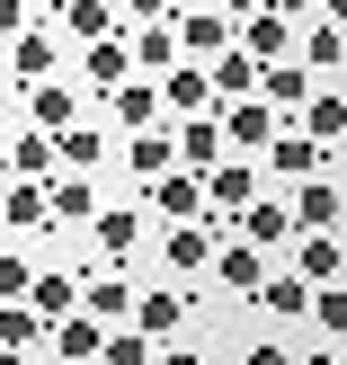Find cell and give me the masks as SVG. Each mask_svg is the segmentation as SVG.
<instances>
[{
    "label": "cell",
    "instance_id": "d6986e66",
    "mask_svg": "<svg viewBox=\"0 0 347 365\" xmlns=\"http://www.w3.org/2000/svg\"><path fill=\"white\" fill-rule=\"evenodd\" d=\"M294 277L303 285H338L347 277V241L338 232H294Z\"/></svg>",
    "mask_w": 347,
    "mask_h": 365
},
{
    "label": "cell",
    "instance_id": "603a6c76",
    "mask_svg": "<svg viewBox=\"0 0 347 365\" xmlns=\"http://www.w3.org/2000/svg\"><path fill=\"white\" fill-rule=\"evenodd\" d=\"M45 348L63 356V365H98V348H107V321H89V312H63L45 330Z\"/></svg>",
    "mask_w": 347,
    "mask_h": 365
},
{
    "label": "cell",
    "instance_id": "9a60e30c",
    "mask_svg": "<svg viewBox=\"0 0 347 365\" xmlns=\"http://www.w3.org/2000/svg\"><path fill=\"white\" fill-rule=\"evenodd\" d=\"M107 125L116 134H143V125H170V107H160V81H125V89H107Z\"/></svg>",
    "mask_w": 347,
    "mask_h": 365
},
{
    "label": "cell",
    "instance_id": "3957f363",
    "mask_svg": "<svg viewBox=\"0 0 347 365\" xmlns=\"http://www.w3.org/2000/svg\"><path fill=\"white\" fill-rule=\"evenodd\" d=\"M45 81H63V36L53 27L9 36V98H27V89H45Z\"/></svg>",
    "mask_w": 347,
    "mask_h": 365
},
{
    "label": "cell",
    "instance_id": "ee69618b",
    "mask_svg": "<svg viewBox=\"0 0 347 365\" xmlns=\"http://www.w3.org/2000/svg\"><path fill=\"white\" fill-rule=\"evenodd\" d=\"M294 365H347L338 348H294Z\"/></svg>",
    "mask_w": 347,
    "mask_h": 365
},
{
    "label": "cell",
    "instance_id": "5b68a950",
    "mask_svg": "<svg viewBox=\"0 0 347 365\" xmlns=\"http://www.w3.org/2000/svg\"><path fill=\"white\" fill-rule=\"evenodd\" d=\"M107 160H116V125H63V134H53V170H71V178H98Z\"/></svg>",
    "mask_w": 347,
    "mask_h": 365
},
{
    "label": "cell",
    "instance_id": "e0dca14e",
    "mask_svg": "<svg viewBox=\"0 0 347 365\" xmlns=\"http://www.w3.org/2000/svg\"><path fill=\"white\" fill-rule=\"evenodd\" d=\"M267 267H276V259H267V250H249L241 232H232V241L214 250V267H205V277L223 285V294H259V277H267Z\"/></svg>",
    "mask_w": 347,
    "mask_h": 365
},
{
    "label": "cell",
    "instance_id": "f546056e",
    "mask_svg": "<svg viewBox=\"0 0 347 365\" xmlns=\"http://www.w3.org/2000/svg\"><path fill=\"white\" fill-rule=\"evenodd\" d=\"M0 170H9V178H53V134H45V125H18L9 152H0Z\"/></svg>",
    "mask_w": 347,
    "mask_h": 365
},
{
    "label": "cell",
    "instance_id": "b9f144b4",
    "mask_svg": "<svg viewBox=\"0 0 347 365\" xmlns=\"http://www.w3.org/2000/svg\"><path fill=\"white\" fill-rule=\"evenodd\" d=\"M152 365H205V356H196V348H170V339H160V348H152Z\"/></svg>",
    "mask_w": 347,
    "mask_h": 365
},
{
    "label": "cell",
    "instance_id": "9c48e42d",
    "mask_svg": "<svg viewBox=\"0 0 347 365\" xmlns=\"http://www.w3.org/2000/svg\"><path fill=\"white\" fill-rule=\"evenodd\" d=\"M143 214H152V223H205V178L196 170L152 178V187H143Z\"/></svg>",
    "mask_w": 347,
    "mask_h": 365
},
{
    "label": "cell",
    "instance_id": "8d00e7d4",
    "mask_svg": "<svg viewBox=\"0 0 347 365\" xmlns=\"http://www.w3.org/2000/svg\"><path fill=\"white\" fill-rule=\"evenodd\" d=\"M98 365H152V339H143L134 321H116V330H107V348H98Z\"/></svg>",
    "mask_w": 347,
    "mask_h": 365
},
{
    "label": "cell",
    "instance_id": "1f68e13d",
    "mask_svg": "<svg viewBox=\"0 0 347 365\" xmlns=\"http://www.w3.org/2000/svg\"><path fill=\"white\" fill-rule=\"evenodd\" d=\"M0 223L9 232H45L53 214H45V178H9V187H0Z\"/></svg>",
    "mask_w": 347,
    "mask_h": 365
},
{
    "label": "cell",
    "instance_id": "7dc6e473",
    "mask_svg": "<svg viewBox=\"0 0 347 365\" xmlns=\"http://www.w3.org/2000/svg\"><path fill=\"white\" fill-rule=\"evenodd\" d=\"M0 365H36V356H27V348H0Z\"/></svg>",
    "mask_w": 347,
    "mask_h": 365
},
{
    "label": "cell",
    "instance_id": "f1b7e54d",
    "mask_svg": "<svg viewBox=\"0 0 347 365\" xmlns=\"http://www.w3.org/2000/svg\"><path fill=\"white\" fill-rule=\"evenodd\" d=\"M205 81H214V107H232V98H259V63H249L241 45H223L205 63Z\"/></svg>",
    "mask_w": 347,
    "mask_h": 365
},
{
    "label": "cell",
    "instance_id": "d590c367",
    "mask_svg": "<svg viewBox=\"0 0 347 365\" xmlns=\"http://www.w3.org/2000/svg\"><path fill=\"white\" fill-rule=\"evenodd\" d=\"M303 330H330V339H347V277L338 285H312V321Z\"/></svg>",
    "mask_w": 347,
    "mask_h": 365
},
{
    "label": "cell",
    "instance_id": "8992f818",
    "mask_svg": "<svg viewBox=\"0 0 347 365\" xmlns=\"http://www.w3.org/2000/svg\"><path fill=\"white\" fill-rule=\"evenodd\" d=\"M116 160H125V178H134V187L170 178V170H178V125H143V134H125Z\"/></svg>",
    "mask_w": 347,
    "mask_h": 365
},
{
    "label": "cell",
    "instance_id": "6da1fadb",
    "mask_svg": "<svg viewBox=\"0 0 347 365\" xmlns=\"http://www.w3.org/2000/svg\"><path fill=\"white\" fill-rule=\"evenodd\" d=\"M259 196H267V178H259V160H241V152H223V160H214V170H205V223H214V232H223V241H232V223H241V214L259 205Z\"/></svg>",
    "mask_w": 347,
    "mask_h": 365
},
{
    "label": "cell",
    "instance_id": "7bdbcfd3",
    "mask_svg": "<svg viewBox=\"0 0 347 365\" xmlns=\"http://www.w3.org/2000/svg\"><path fill=\"white\" fill-rule=\"evenodd\" d=\"M214 9H223V18H232V27H241V18H259V9H267V0H214Z\"/></svg>",
    "mask_w": 347,
    "mask_h": 365
},
{
    "label": "cell",
    "instance_id": "ffe728a7",
    "mask_svg": "<svg viewBox=\"0 0 347 365\" xmlns=\"http://www.w3.org/2000/svg\"><path fill=\"white\" fill-rule=\"evenodd\" d=\"M125 18H116V0H63L53 9V36L63 45H98V36H116Z\"/></svg>",
    "mask_w": 347,
    "mask_h": 365
},
{
    "label": "cell",
    "instance_id": "f6af8a7d",
    "mask_svg": "<svg viewBox=\"0 0 347 365\" xmlns=\"http://www.w3.org/2000/svg\"><path fill=\"white\" fill-rule=\"evenodd\" d=\"M267 9H276V18H312L321 0H267Z\"/></svg>",
    "mask_w": 347,
    "mask_h": 365
},
{
    "label": "cell",
    "instance_id": "f907efd6",
    "mask_svg": "<svg viewBox=\"0 0 347 365\" xmlns=\"http://www.w3.org/2000/svg\"><path fill=\"white\" fill-rule=\"evenodd\" d=\"M0 107H9V71H0Z\"/></svg>",
    "mask_w": 347,
    "mask_h": 365
},
{
    "label": "cell",
    "instance_id": "74e56055",
    "mask_svg": "<svg viewBox=\"0 0 347 365\" xmlns=\"http://www.w3.org/2000/svg\"><path fill=\"white\" fill-rule=\"evenodd\" d=\"M36 285V259H18V250H0V303H27Z\"/></svg>",
    "mask_w": 347,
    "mask_h": 365
},
{
    "label": "cell",
    "instance_id": "681fc988",
    "mask_svg": "<svg viewBox=\"0 0 347 365\" xmlns=\"http://www.w3.org/2000/svg\"><path fill=\"white\" fill-rule=\"evenodd\" d=\"M330 81H338V98H347V63H338V71H330Z\"/></svg>",
    "mask_w": 347,
    "mask_h": 365
},
{
    "label": "cell",
    "instance_id": "db71d44e",
    "mask_svg": "<svg viewBox=\"0 0 347 365\" xmlns=\"http://www.w3.org/2000/svg\"><path fill=\"white\" fill-rule=\"evenodd\" d=\"M338 152H347V143H338Z\"/></svg>",
    "mask_w": 347,
    "mask_h": 365
},
{
    "label": "cell",
    "instance_id": "2e32d148",
    "mask_svg": "<svg viewBox=\"0 0 347 365\" xmlns=\"http://www.w3.org/2000/svg\"><path fill=\"white\" fill-rule=\"evenodd\" d=\"M45 214H53V232H89V223H98V187L71 178V170H53L45 178Z\"/></svg>",
    "mask_w": 347,
    "mask_h": 365
},
{
    "label": "cell",
    "instance_id": "4dcf8cb0",
    "mask_svg": "<svg viewBox=\"0 0 347 365\" xmlns=\"http://www.w3.org/2000/svg\"><path fill=\"white\" fill-rule=\"evenodd\" d=\"M27 303L45 321H63V312H81V267H36V285H27Z\"/></svg>",
    "mask_w": 347,
    "mask_h": 365
},
{
    "label": "cell",
    "instance_id": "83f0119b",
    "mask_svg": "<svg viewBox=\"0 0 347 365\" xmlns=\"http://www.w3.org/2000/svg\"><path fill=\"white\" fill-rule=\"evenodd\" d=\"M214 160H223V116H178V170L205 178Z\"/></svg>",
    "mask_w": 347,
    "mask_h": 365
},
{
    "label": "cell",
    "instance_id": "4316f807",
    "mask_svg": "<svg viewBox=\"0 0 347 365\" xmlns=\"http://www.w3.org/2000/svg\"><path fill=\"white\" fill-rule=\"evenodd\" d=\"M294 63L312 71V81H330V71L347 63V27H330V18H312V27L294 36Z\"/></svg>",
    "mask_w": 347,
    "mask_h": 365
},
{
    "label": "cell",
    "instance_id": "ab89813d",
    "mask_svg": "<svg viewBox=\"0 0 347 365\" xmlns=\"http://www.w3.org/2000/svg\"><path fill=\"white\" fill-rule=\"evenodd\" d=\"M241 365H294V339H249Z\"/></svg>",
    "mask_w": 347,
    "mask_h": 365
},
{
    "label": "cell",
    "instance_id": "44dd1931",
    "mask_svg": "<svg viewBox=\"0 0 347 365\" xmlns=\"http://www.w3.org/2000/svg\"><path fill=\"white\" fill-rule=\"evenodd\" d=\"M232 232H241L249 250H267V259H276V250H294V214H285V196H259V205H249Z\"/></svg>",
    "mask_w": 347,
    "mask_h": 365
},
{
    "label": "cell",
    "instance_id": "d4e9b609",
    "mask_svg": "<svg viewBox=\"0 0 347 365\" xmlns=\"http://www.w3.org/2000/svg\"><path fill=\"white\" fill-rule=\"evenodd\" d=\"M125 45H134V81H170V71L187 63L170 27H125Z\"/></svg>",
    "mask_w": 347,
    "mask_h": 365
},
{
    "label": "cell",
    "instance_id": "c3c4849f",
    "mask_svg": "<svg viewBox=\"0 0 347 365\" xmlns=\"http://www.w3.org/2000/svg\"><path fill=\"white\" fill-rule=\"evenodd\" d=\"M9 134H18V116H0V152H9Z\"/></svg>",
    "mask_w": 347,
    "mask_h": 365
},
{
    "label": "cell",
    "instance_id": "8fae6325",
    "mask_svg": "<svg viewBox=\"0 0 347 365\" xmlns=\"http://www.w3.org/2000/svg\"><path fill=\"white\" fill-rule=\"evenodd\" d=\"M170 36H178V53H187V63H214L223 45H241V27H232L214 0H205V9H178V18H170Z\"/></svg>",
    "mask_w": 347,
    "mask_h": 365
},
{
    "label": "cell",
    "instance_id": "d6a6232c",
    "mask_svg": "<svg viewBox=\"0 0 347 365\" xmlns=\"http://www.w3.org/2000/svg\"><path fill=\"white\" fill-rule=\"evenodd\" d=\"M27 125H45V134L81 125V89H71V81H45V89H27Z\"/></svg>",
    "mask_w": 347,
    "mask_h": 365
},
{
    "label": "cell",
    "instance_id": "e575fe53",
    "mask_svg": "<svg viewBox=\"0 0 347 365\" xmlns=\"http://www.w3.org/2000/svg\"><path fill=\"white\" fill-rule=\"evenodd\" d=\"M45 330H53V321L36 312V303H0V348H27V356H36V348H45Z\"/></svg>",
    "mask_w": 347,
    "mask_h": 365
},
{
    "label": "cell",
    "instance_id": "ba28073f",
    "mask_svg": "<svg viewBox=\"0 0 347 365\" xmlns=\"http://www.w3.org/2000/svg\"><path fill=\"white\" fill-rule=\"evenodd\" d=\"M143 232H152V214H143V205H98V223H89L98 267H125V259L143 250Z\"/></svg>",
    "mask_w": 347,
    "mask_h": 365
},
{
    "label": "cell",
    "instance_id": "836d02e7",
    "mask_svg": "<svg viewBox=\"0 0 347 365\" xmlns=\"http://www.w3.org/2000/svg\"><path fill=\"white\" fill-rule=\"evenodd\" d=\"M294 125H303V134H312V143H330V152H338V143H347V98H338V89H312Z\"/></svg>",
    "mask_w": 347,
    "mask_h": 365
},
{
    "label": "cell",
    "instance_id": "f5cc1de1",
    "mask_svg": "<svg viewBox=\"0 0 347 365\" xmlns=\"http://www.w3.org/2000/svg\"><path fill=\"white\" fill-rule=\"evenodd\" d=\"M0 187H9V178H0Z\"/></svg>",
    "mask_w": 347,
    "mask_h": 365
},
{
    "label": "cell",
    "instance_id": "7402d4cb",
    "mask_svg": "<svg viewBox=\"0 0 347 365\" xmlns=\"http://www.w3.org/2000/svg\"><path fill=\"white\" fill-rule=\"evenodd\" d=\"M312 89H321V81H312V71H303V63H259V98L276 107L285 125L303 116V98H312Z\"/></svg>",
    "mask_w": 347,
    "mask_h": 365
},
{
    "label": "cell",
    "instance_id": "52a82bcc",
    "mask_svg": "<svg viewBox=\"0 0 347 365\" xmlns=\"http://www.w3.org/2000/svg\"><path fill=\"white\" fill-rule=\"evenodd\" d=\"M214 116H223V152H241V160H259L267 143H276V125H285L267 98H232V107H214Z\"/></svg>",
    "mask_w": 347,
    "mask_h": 365
},
{
    "label": "cell",
    "instance_id": "30bf717a",
    "mask_svg": "<svg viewBox=\"0 0 347 365\" xmlns=\"http://www.w3.org/2000/svg\"><path fill=\"white\" fill-rule=\"evenodd\" d=\"M214 250H223L214 223H160V267H170V277H205Z\"/></svg>",
    "mask_w": 347,
    "mask_h": 365
},
{
    "label": "cell",
    "instance_id": "7a4b0ae2",
    "mask_svg": "<svg viewBox=\"0 0 347 365\" xmlns=\"http://www.w3.org/2000/svg\"><path fill=\"white\" fill-rule=\"evenodd\" d=\"M330 170V143H312L303 125H276V143L259 152V178L267 187H294V178H321Z\"/></svg>",
    "mask_w": 347,
    "mask_h": 365
},
{
    "label": "cell",
    "instance_id": "ac0fdd59",
    "mask_svg": "<svg viewBox=\"0 0 347 365\" xmlns=\"http://www.w3.org/2000/svg\"><path fill=\"white\" fill-rule=\"evenodd\" d=\"M249 303H259L267 321H294V330L312 321V285H303L294 267H267V277H259V294H249Z\"/></svg>",
    "mask_w": 347,
    "mask_h": 365
},
{
    "label": "cell",
    "instance_id": "bcb514c9",
    "mask_svg": "<svg viewBox=\"0 0 347 365\" xmlns=\"http://www.w3.org/2000/svg\"><path fill=\"white\" fill-rule=\"evenodd\" d=\"M321 18H330V27H347V0H321Z\"/></svg>",
    "mask_w": 347,
    "mask_h": 365
},
{
    "label": "cell",
    "instance_id": "7c38bea8",
    "mask_svg": "<svg viewBox=\"0 0 347 365\" xmlns=\"http://www.w3.org/2000/svg\"><path fill=\"white\" fill-rule=\"evenodd\" d=\"M125 81H134V45H125V27L98 36V45H81V98H107V89H125Z\"/></svg>",
    "mask_w": 347,
    "mask_h": 365
},
{
    "label": "cell",
    "instance_id": "60d3db41",
    "mask_svg": "<svg viewBox=\"0 0 347 365\" xmlns=\"http://www.w3.org/2000/svg\"><path fill=\"white\" fill-rule=\"evenodd\" d=\"M36 27V0H0V36H27Z\"/></svg>",
    "mask_w": 347,
    "mask_h": 365
},
{
    "label": "cell",
    "instance_id": "5bb4252c",
    "mask_svg": "<svg viewBox=\"0 0 347 365\" xmlns=\"http://www.w3.org/2000/svg\"><path fill=\"white\" fill-rule=\"evenodd\" d=\"M81 312L107 321V330L134 321V277H125V267H81Z\"/></svg>",
    "mask_w": 347,
    "mask_h": 365
},
{
    "label": "cell",
    "instance_id": "f35d334b",
    "mask_svg": "<svg viewBox=\"0 0 347 365\" xmlns=\"http://www.w3.org/2000/svg\"><path fill=\"white\" fill-rule=\"evenodd\" d=\"M116 18H125V27H170L178 0H116Z\"/></svg>",
    "mask_w": 347,
    "mask_h": 365
},
{
    "label": "cell",
    "instance_id": "4fadbf2b",
    "mask_svg": "<svg viewBox=\"0 0 347 365\" xmlns=\"http://www.w3.org/2000/svg\"><path fill=\"white\" fill-rule=\"evenodd\" d=\"M187 321H196V294H178V285H143V294H134V330L152 339V348H160V339H178Z\"/></svg>",
    "mask_w": 347,
    "mask_h": 365
},
{
    "label": "cell",
    "instance_id": "277c9868",
    "mask_svg": "<svg viewBox=\"0 0 347 365\" xmlns=\"http://www.w3.org/2000/svg\"><path fill=\"white\" fill-rule=\"evenodd\" d=\"M285 214H294V232H338V214H347V178H338V170L294 178V187H285Z\"/></svg>",
    "mask_w": 347,
    "mask_h": 365
},
{
    "label": "cell",
    "instance_id": "816d5d0a",
    "mask_svg": "<svg viewBox=\"0 0 347 365\" xmlns=\"http://www.w3.org/2000/svg\"><path fill=\"white\" fill-rule=\"evenodd\" d=\"M338 241H347V214H338Z\"/></svg>",
    "mask_w": 347,
    "mask_h": 365
},
{
    "label": "cell",
    "instance_id": "cb8c5ba5",
    "mask_svg": "<svg viewBox=\"0 0 347 365\" xmlns=\"http://www.w3.org/2000/svg\"><path fill=\"white\" fill-rule=\"evenodd\" d=\"M241 53L249 63H294V18H276V9L241 18Z\"/></svg>",
    "mask_w": 347,
    "mask_h": 365
},
{
    "label": "cell",
    "instance_id": "484cf974",
    "mask_svg": "<svg viewBox=\"0 0 347 365\" xmlns=\"http://www.w3.org/2000/svg\"><path fill=\"white\" fill-rule=\"evenodd\" d=\"M160 107H170V125H178V116H214V81H205V63H178L170 81H160Z\"/></svg>",
    "mask_w": 347,
    "mask_h": 365
}]
</instances>
